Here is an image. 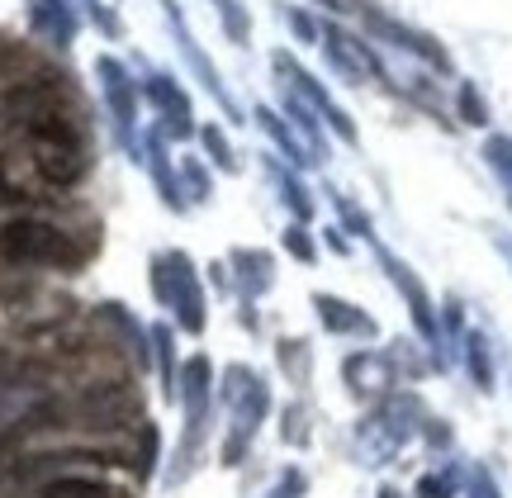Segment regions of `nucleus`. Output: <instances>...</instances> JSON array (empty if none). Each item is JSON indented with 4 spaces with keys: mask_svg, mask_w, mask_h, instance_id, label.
I'll return each mask as SVG.
<instances>
[{
    "mask_svg": "<svg viewBox=\"0 0 512 498\" xmlns=\"http://www.w3.org/2000/svg\"><path fill=\"white\" fill-rule=\"evenodd\" d=\"M34 24H38V34H48L53 43H67V38H72V29H76L72 10H67L62 0H38Z\"/></svg>",
    "mask_w": 512,
    "mask_h": 498,
    "instance_id": "nucleus-3",
    "label": "nucleus"
},
{
    "mask_svg": "<svg viewBox=\"0 0 512 498\" xmlns=\"http://www.w3.org/2000/svg\"><path fill=\"white\" fill-rule=\"evenodd\" d=\"M24 133H29V157H34L43 181L72 185L86 171V148L76 138L72 119L57 110V105H34L29 119H24Z\"/></svg>",
    "mask_w": 512,
    "mask_h": 498,
    "instance_id": "nucleus-1",
    "label": "nucleus"
},
{
    "mask_svg": "<svg viewBox=\"0 0 512 498\" xmlns=\"http://www.w3.org/2000/svg\"><path fill=\"white\" fill-rule=\"evenodd\" d=\"M43 498H114L105 484H91V480H57L43 489Z\"/></svg>",
    "mask_w": 512,
    "mask_h": 498,
    "instance_id": "nucleus-4",
    "label": "nucleus"
},
{
    "mask_svg": "<svg viewBox=\"0 0 512 498\" xmlns=\"http://www.w3.org/2000/svg\"><path fill=\"white\" fill-rule=\"evenodd\" d=\"M0 200H5V181H0Z\"/></svg>",
    "mask_w": 512,
    "mask_h": 498,
    "instance_id": "nucleus-5",
    "label": "nucleus"
},
{
    "mask_svg": "<svg viewBox=\"0 0 512 498\" xmlns=\"http://www.w3.org/2000/svg\"><path fill=\"white\" fill-rule=\"evenodd\" d=\"M0 257L15 266H76L86 247H76L72 233L43 219H10L0 228Z\"/></svg>",
    "mask_w": 512,
    "mask_h": 498,
    "instance_id": "nucleus-2",
    "label": "nucleus"
}]
</instances>
